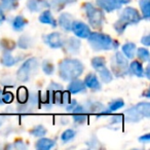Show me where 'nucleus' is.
Segmentation results:
<instances>
[{
	"instance_id": "f257e3e1",
	"label": "nucleus",
	"mask_w": 150,
	"mask_h": 150,
	"mask_svg": "<svg viewBox=\"0 0 150 150\" xmlns=\"http://www.w3.org/2000/svg\"><path fill=\"white\" fill-rule=\"evenodd\" d=\"M59 76L64 81L78 78L84 71V65L76 59H64L59 63Z\"/></svg>"
},
{
	"instance_id": "f03ea898",
	"label": "nucleus",
	"mask_w": 150,
	"mask_h": 150,
	"mask_svg": "<svg viewBox=\"0 0 150 150\" xmlns=\"http://www.w3.org/2000/svg\"><path fill=\"white\" fill-rule=\"evenodd\" d=\"M90 46L95 52H103V50H117L119 46L118 41L113 39L111 36L100 32H91L88 38Z\"/></svg>"
},
{
	"instance_id": "7ed1b4c3",
	"label": "nucleus",
	"mask_w": 150,
	"mask_h": 150,
	"mask_svg": "<svg viewBox=\"0 0 150 150\" xmlns=\"http://www.w3.org/2000/svg\"><path fill=\"white\" fill-rule=\"evenodd\" d=\"M141 20L142 16L137 9L129 6L125 7L121 11L119 19L113 24V28L119 35H122L123 32L129 25H137L141 22Z\"/></svg>"
},
{
	"instance_id": "20e7f679",
	"label": "nucleus",
	"mask_w": 150,
	"mask_h": 150,
	"mask_svg": "<svg viewBox=\"0 0 150 150\" xmlns=\"http://www.w3.org/2000/svg\"><path fill=\"white\" fill-rule=\"evenodd\" d=\"M83 8L86 11V18L88 20L91 27L96 30H101L105 23V15L100 7H96L94 4L86 2L83 4Z\"/></svg>"
},
{
	"instance_id": "39448f33",
	"label": "nucleus",
	"mask_w": 150,
	"mask_h": 150,
	"mask_svg": "<svg viewBox=\"0 0 150 150\" xmlns=\"http://www.w3.org/2000/svg\"><path fill=\"white\" fill-rule=\"evenodd\" d=\"M39 66L37 58H30L24 62V64L17 71V78L21 82H27L32 77V75L36 73Z\"/></svg>"
},
{
	"instance_id": "423d86ee",
	"label": "nucleus",
	"mask_w": 150,
	"mask_h": 150,
	"mask_svg": "<svg viewBox=\"0 0 150 150\" xmlns=\"http://www.w3.org/2000/svg\"><path fill=\"white\" fill-rule=\"evenodd\" d=\"M111 70L116 77H123L129 74V62L122 52H115L111 61Z\"/></svg>"
},
{
	"instance_id": "0eeeda50",
	"label": "nucleus",
	"mask_w": 150,
	"mask_h": 150,
	"mask_svg": "<svg viewBox=\"0 0 150 150\" xmlns=\"http://www.w3.org/2000/svg\"><path fill=\"white\" fill-rule=\"evenodd\" d=\"M83 107L86 113H94V114H97L98 116L110 115L111 113L104 104H102L101 102H98V101H88L83 105Z\"/></svg>"
},
{
	"instance_id": "6e6552de",
	"label": "nucleus",
	"mask_w": 150,
	"mask_h": 150,
	"mask_svg": "<svg viewBox=\"0 0 150 150\" xmlns=\"http://www.w3.org/2000/svg\"><path fill=\"white\" fill-rule=\"evenodd\" d=\"M71 31L74 33V35L78 38H88L91 34V28L88 25L81 21H73L72 27H71Z\"/></svg>"
},
{
	"instance_id": "1a4fd4ad",
	"label": "nucleus",
	"mask_w": 150,
	"mask_h": 150,
	"mask_svg": "<svg viewBox=\"0 0 150 150\" xmlns=\"http://www.w3.org/2000/svg\"><path fill=\"white\" fill-rule=\"evenodd\" d=\"M80 46H81V42L78 39V37L75 36V37H69L68 39L65 40L62 48L66 54L74 56V54H79Z\"/></svg>"
},
{
	"instance_id": "9d476101",
	"label": "nucleus",
	"mask_w": 150,
	"mask_h": 150,
	"mask_svg": "<svg viewBox=\"0 0 150 150\" xmlns=\"http://www.w3.org/2000/svg\"><path fill=\"white\" fill-rule=\"evenodd\" d=\"M44 41L50 47L52 48H62L64 45L65 39L63 38L62 34L59 32H52L44 37Z\"/></svg>"
},
{
	"instance_id": "9b49d317",
	"label": "nucleus",
	"mask_w": 150,
	"mask_h": 150,
	"mask_svg": "<svg viewBox=\"0 0 150 150\" xmlns=\"http://www.w3.org/2000/svg\"><path fill=\"white\" fill-rule=\"evenodd\" d=\"M71 113L73 114L72 115L73 121H74L76 125H83V123H86L88 119V113H86V111L84 110L83 105L79 104V103L76 105V107L73 109V111Z\"/></svg>"
},
{
	"instance_id": "f8f14e48",
	"label": "nucleus",
	"mask_w": 150,
	"mask_h": 150,
	"mask_svg": "<svg viewBox=\"0 0 150 150\" xmlns=\"http://www.w3.org/2000/svg\"><path fill=\"white\" fill-rule=\"evenodd\" d=\"M96 2L102 11L107 13H112L117 9H120L122 6V4L118 2V0H96Z\"/></svg>"
},
{
	"instance_id": "ddd939ff",
	"label": "nucleus",
	"mask_w": 150,
	"mask_h": 150,
	"mask_svg": "<svg viewBox=\"0 0 150 150\" xmlns=\"http://www.w3.org/2000/svg\"><path fill=\"white\" fill-rule=\"evenodd\" d=\"M26 6L31 13H39L46 8H50V5L47 0H28Z\"/></svg>"
},
{
	"instance_id": "4468645a",
	"label": "nucleus",
	"mask_w": 150,
	"mask_h": 150,
	"mask_svg": "<svg viewBox=\"0 0 150 150\" xmlns=\"http://www.w3.org/2000/svg\"><path fill=\"white\" fill-rule=\"evenodd\" d=\"M83 82L86 84V88H90L94 92H99V91L102 90V84L99 81L98 77L95 73H90V74L86 75Z\"/></svg>"
},
{
	"instance_id": "2eb2a0df",
	"label": "nucleus",
	"mask_w": 150,
	"mask_h": 150,
	"mask_svg": "<svg viewBox=\"0 0 150 150\" xmlns=\"http://www.w3.org/2000/svg\"><path fill=\"white\" fill-rule=\"evenodd\" d=\"M67 91L70 94H80V93L86 92V86L84 84L83 80L75 78V79L69 81V84L67 86Z\"/></svg>"
},
{
	"instance_id": "dca6fc26",
	"label": "nucleus",
	"mask_w": 150,
	"mask_h": 150,
	"mask_svg": "<svg viewBox=\"0 0 150 150\" xmlns=\"http://www.w3.org/2000/svg\"><path fill=\"white\" fill-rule=\"evenodd\" d=\"M74 21V18L71 13H63L60 15L59 17V25L62 28L64 31L66 32H70L71 31V27H72V23Z\"/></svg>"
},
{
	"instance_id": "f3484780",
	"label": "nucleus",
	"mask_w": 150,
	"mask_h": 150,
	"mask_svg": "<svg viewBox=\"0 0 150 150\" xmlns=\"http://www.w3.org/2000/svg\"><path fill=\"white\" fill-rule=\"evenodd\" d=\"M20 61H21V58H20V57H15L11 50H4V52H2L1 59H0V63L5 67L15 66Z\"/></svg>"
},
{
	"instance_id": "a211bd4d",
	"label": "nucleus",
	"mask_w": 150,
	"mask_h": 150,
	"mask_svg": "<svg viewBox=\"0 0 150 150\" xmlns=\"http://www.w3.org/2000/svg\"><path fill=\"white\" fill-rule=\"evenodd\" d=\"M38 20H39L40 23L46 24V25H50V26H52V28H57V26H58L56 19L54 18L52 11H50L48 8L42 11V13H40L39 19H38Z\"/></svg>"
},
{
	"instance_id": "6ab92c4d",
	"label": "nucleus",
	"mask_w": 150,
	"mask_h": 150,
	"mask_svg": "<svg viewBox=\"0 0 150 150\" xmlns=\"http://www.w3.org/2000/svg\"><path fill=\"white\" fill-rule=\"evenodd\" d=\"M125 119L127 122H131V123H136V122H139L143 116L138 112V110L136 109L135 106L131 107L129 108L127 110H125Z\"/></svg>"
},
{
	"instance_id": "aec40b11",
	"label": "nucleus",
	"mask_w": 150,
	"mask_h": 150,
	"mask_svg": "<svg viewBox=\"0 0 150 150\" xmlns=\"http://www.w3.org/2000/svg\"><path fill=\"white\" fill-rule=\"evenodd\" d=\"M56 146L54 140L41 137L35 144V148L38 150H50Z\"/></svg>"
},
{
	"instance_id": "412c9836",
	"label": "nucleus",
	"mask_w": 150,
	"mask_h": 150,
	"mask_svg": "<svg viewBox=\"0 0 150 150\" xmlns=\"http://www.w3.org/2000/svg\"><path fill=\"white\" fill-rule=\"evenodd\" d=\"M129 72L135 75L137 77H143L144 76V68L140 61H133L129 65Z\"/></svg>"
},
{
	"instance_id": "4be33fe9",
	"label": "nucleus",
	"mask_w": 150,
	"mask_h": 150,
	"mask_svg": "<svg viewBox=\"0 0 150 150\" xmlns=\"http://www.w3.org/2000/svg\"><path fill=\"white\" fill-rule=\"evenodd\" d=\"M136 50H137V46L134 42H127L121 46V52L127 59H134Z\"/></svg>"
},
{
	"instance_id": "5701e85b",
	"label": "nucleus",
	"mask_w": 150,
	"mask_h": 150,
	"mask_svg": "<svg viewBox=\"0 0 150 150\" xmlns=\"http://www.w3.org/2000/svg\"><path fill=\"white\" fill-rule=\"evenodd\" d=\"M77 0H52L50 2V5L54 11H61L63 8L67 6V5H70L72 3L76 2Z\"/></svg>"
},
{
	"instance_id": "b1692460",
	"label": "nucleus",
	"mask_w": 150,
	"mask_h": 150,
	"mask_svg": "<svg viewBox=\"0 0 150 150\" xmlns=\"http://www.w3.org/2000/svg\"><path fill=\"white\" fill-rule=\"evenodd\" d=\"M26 25H28V20L26 18H24L23 16H17L15 19L11 22V26L13 29L17 32H20L26 27Z\"/></svg>"
},
{
	"instance_id": "393cba45",
	"label": "nucleus",
	"mask_w": 150,
	"mask_h": 150,
	"mask_svg": "<svg viewBox=\"0 0 150 150\" xmlns=\"http://www.w3.org/2000/svg\"><path fill=\"white\" fill-rule=\"evenodd\" d=\"M17 45L21 50H29V48H31L33 46V39L27 34H24V35L20 36Z\"/></svg>"
},
{
	"instance_id": "a878e982",
	"label": "nucleus",
	"mask_w": 150,
	"mask_h": 150,
	"mask_svg": "<svg viewBox=\"0 0 150 150\" xmlns=\"http://www.w3.org/2000/svg\"><path fill=\"white\" fill-rule=\"evenodd\" d=\"M97 72L99 73V77H100L101 81L104 82V83H109L113 80V74L106 66L103 67L102 69H100Z\"/></svg>"
},
{
	"instance_id": "bb28decb",
	"label": "nucleus",
	"mask_w": 150,
	"mask_h": 150,
	"mask_svg": "<svg viewBox=\"0 0 150 150\" xmlns=\"http://www.w3.org/2000/svg\"><path fill=\"white\" fill-rule=\"evenodd\" d=\"M136 109L138 112L145 118H149L150 117V104L149 102H140L137 105H135Z\"/></svg>"
},
{
	"instance_id": "cd10ccee",
	"label": "nucleus",
	"mask_w": 150,
	"mask_h": 150,
	"mask_svg": "<svg viewBox=\"0 0 150 150\" xmlns=\"http://www.w3.org/2000/svg\"><path fill=\"white\" fill-rule=\"evenodd\" d=\"M29 134L31 136H33V137L41 138V137H44V136L47 134V129H46L45 127H43L42 125H35L34 127H32L29 131Z\"/></svg>"
},
{
	"instance_id": "c85d7f7f",
	"label": "nucleus",
	"mask_w": 150,
	"mask_h": 150,
	"mask_svg": "<svg viewBox=\"0 0 150 150\" xmlns=\"http://www.w3.org/2000/svg\"><path fill=\"white\" fill-rule=\"evenodd\" d=\"M149 2L150 0H139V5L142 11V18L145 20H149L150 18Z\"/></svg>"
},
{
	"instance_id": "c756f323",
	"label": "nucleus",
	"mask_w": 150,
	"mask_h": 150,
	"mask_svg": "<svg viewBox=\"0 0 150 150\" xmlns=\"http://www.w3.org/2000/svg\"><path fill=\"white\" fill-rule=\"evenodd\" d=\"M19 5L18 0H0V6L4 11H13Z\"/></svg>"
},
{
	"instance_id": "7c9ffc66",
	"label": "nucleus",
	"mask_w": 150,
	"mask_h": 150,
	"mask_svg": "<svg viewBox=\"0 0 150 150\" xmlns=\"http://www.w3.org/2000/svg\"><path fill=\"white\" fill-rule=\"evenodd\" d=\"M17 97H18V103H19V104H24V103H26L28 100V97H29L28 90L25 88V86L19 88H18Z\"/></svg>"
},
{
	"instance_id": "2f4dec72",
	"label": "nucleus",
	"mask_w": 150,
	"mask_h": 150,
	"mask_svg": "<svg viewBox=\"0 0 150 150\" xmlns=\"http://www.w3.org/2000/svg\"><path fill=\"white\" fill-rule=\"evenodd\" d=\"M91 64H92V67L95 69L96 71H99L100 69H102L103 67L106 66V60L103 57H95V58L92 59L91 61Z\"/></svg>"
},
{
	"instance_id": "473e14b6",
	"label": "nucleus",
	"mask_w": 150,
	"mask_h": 150,
	"mask_svg": "<svg viewBox=\"0 0 150 150\" xmlns=\"http://www.w3.org/2000/svg\"><path fill=\"white\" fill-rule=\"evenodd\" d=\"M75 136H76V132L73 129H68L61 135V141L63 143H68V142L72 141L74 139Z\"/></svg>"
},
{
	"instance_id": "72a5a7b5",
	"label": "nucleus",
	"mask_w": 150,
	"mask_h": 150,
	"mask_svg": "<svg viewBox=\"0 0 150 150\" xmlns=\"http://www.w3.org/2000/svg\"><path fill=\"white\" fill-rule=\"evenodd\" d=\"M123 106H125V102H123L122 99H116V100L111 101L107 108L110 112H113V111H116L118 109L122 108Z\"/></svg>"
},
{
	"instance_id": "f704fd0d",
	"label": "nucleus",
	"mask_w": 150,
	"mask_h": 150,
	"mask_svg": "<svg viewBox=\"0 0 150 150\" xmlns=\"http://www.w3.org/2000/svg\"><path fill=\"white\" fill-rule=\"evenodd\" d=\"M137 52V56L139 58V60L143 62H149V50L145 47H139L136 50Z\"/></svg>"
},
{
	"instance_id": "c9c22d12",
	"label": "nucleus",
	"mask_w": 150,
	"mask_h": 150,
	"mask_svg": "<svg viewBox=\"0 0 150 150\" xmlns=\"http://www.w3.org/2000/svg\"><path fill=\"white\" fill-rule=\"evenodd\" d=\"M42 71L46 75H52L54 72V66L50 60H44L42 62Z\"/></svg>"
},
{
	"instance_id": "e433bc0d",
	"label": "nucleus",
	"mask_w": 150,
	"mask_h": 150,
	"mask_svg": "<svg viewBox=\"0 0 150 150\" xmlns=\"http://www.w3.org/2000/svg\"><path fill=\"white\" fill-rule=\"evenodd\" d=\"M1 46L4 50H11L13 52L16 47V43L11 39H2L1 40Z\"/></svg>"
},
{
	"instance_id": "4c0bfd02",
	"label": "nucleus",
	"mask_w": 150,
	"mask_h": 150,
	"mask_svg": "<svg viewBox=\"0 0 150 150\" xmlns=\"http://www.w3.org/2000/svg\"><path fill=\"white\" fill-rule=\"evenodd\" d=\"M2 101L3 103H6V104H11L13 101V95L11 92H3L2 93Z\"/></svg>"
},
{
	"instance_id": "58836bf2",
	"label": "nucleus",
	"mask_w": 150,
	"mask_h": 150,
	"mask_svg": "<svg viewBox=\"0 0 150 150\" xmlns=\"http://www.w3.org/2000/svg\"><path fill=\"white\" fill-rule=\"evenodd\" d=\"M64 88H63L62 84L57 83V82H50V84L47 88V92H56V91H63Z\"/></svg>"
},
{
	"instance_id": "ea45409f",
	"label": "nucleus",
	"mask_w": 150,
	"mask_h": 150,
	"mask_svg": "<svg viewBox=\"0 0 150 150\" xmlns=\"http://www.w3.org/2000/svg\"><path fill=\"white\" fill-rule=\"evenodd\" d=\"M122 120H123V117L121 114L114 115V116L111 117V123H112V125H118V123H120Z\"/></svg>"
},
{
	"instance_id": "a19ab883",
	"label": "nucleus",
	"mask_w": 150,
	"mask_h": 150,
	"mask_svg": "<svg viewBox=\"0 0 150 150\" xmlns=\"http://www.w3.org/2000/svg\"><path fill=\"white\" fill-rule=\"evenodd\" d=\"M138 141L140 143H143V144H148L150 142V135L149 134H145V135L141 136V137L138 138Z\"/></svg>"
},
{
	"instance_id": "79ce46f5",
	"label": "nucleus",
	"mask_w": 150,
	"mask_h": 150,
	"mask_svg": "<svg viewBox=\"0 0 150 150\" xmlns=\"http://www.w3.org/2000/svg\"><path fill=\"white\" fill-rule=\"evenodd\" d=\"M13 147H16L17 149H26L27 146L25 145V143H24L23 141L19 140V141H16L15 143H13Z\"/></svg>"
},
{
	"instance_id": "37998d69",
	"label": "nucleus",
	"mask_w": 150,
	"mask_h": 150,
	"mask_svg": "<svg viewBox=\"0 0 150 150\" xmlns=\"http://www.w3.org/2000/svg\"><path fill=\"white\" fill-rule=\"evenodd\" d=\"M141 42L142 44H144L145 46H149L150 45V36L149 35H145L141 38Z\"/></svg>"
},
{
	"instance_id": "c03bdc74",
	"label": "nucleus",
	"mask_w": 150,
	"mask_h": 150,
	"mask_svg": "<svg viewBox=\"0 0 150 150\" xmlns=\"http://www.w3.org/2000/svg\"><path fill=\"white\" fill-rule=\"evenodd\" d=\"M5 20V16H4V11H3L2 7L0 6V24H2Z\"/></svg>"
},
{
	"instance_id": "a18cd8bd",
	"label": "nucleus",
	"mask_w": 150,
	"mask_h": 150,
	"mask_svg": "<svg viewBox=\"0 0 150 150\" xmlns=\"http://www.w3.org/2000/svg\"><path fill=\"white\" fill-rule=\"evenodd\" d=\"M131 1L132 0H118V2L120 3V4H129Z\"/></svg>"
},
{
	"instance_id": "49530a36",
	"label": "nucleus",
	"mask_w": 150,
	"mask_h": 150,
	"mask_svg": "<svg viewBox=\"0 0 150 150\" xmlns=\"http://www.w3.org/2000/svg\"><path fill=\"white\" fill-rule=\"evenodd\" d=\"M142 97H146L147 99L150 98V95H149V90H146L145 92H144V94H142Z\"/></svg>"
},
{
	"instance_id": "de8ad7c7",
	"label": "nucleus",
	"mask_w": 150,
	"mask_h": 150,
	"mask_svg": "<svg viewBox=\"0 0 150 150\" xmlns=\"http://www.w3.org/2000/svg\"><path fill=\"white\" fill-rule=\"evenodd\" d=\"M145 76L147 79H150V76H149V66L146 67V72H145Z\"/></svg>"
},
{
	"instance_id": "09e8293b",
	"label": "nucleus",
	"mask_w": 150,
	"mask_h": 150,
	"mask_svg": "<svg viewBox=\"0 0 150 150\" xmlns=\"http://www.w3.org/2000/svg\"><path fill=\"white\" fill-rule=\"evenodd\" d=\"M2 93L3 91L0 88V105H2L3 104V101H2Z\"/></svg>"
},
{
	"instance_id": "8fccbe9b",
	"label": "nucleus",
	"mask_w": 150,
	"mask_h": 150,
	"mask_svg": "<svg viewBox=\"0 0 150 150\" xmlns=\"http://www.w3.org/2000/svg\"><path fill=\"white\" fill-rule=\"evenodd\" d=\"M4 120H5V118L3 116H0V127H2V125L4 123Z\"/></svg>"
}]
</instances>
